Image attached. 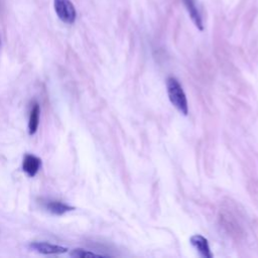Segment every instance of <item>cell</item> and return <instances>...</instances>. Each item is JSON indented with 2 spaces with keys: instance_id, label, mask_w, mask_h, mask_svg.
Returning <instances> with one entry per match:
<instances>
[{
  "instance_id": "3957f363",
  "label": "cell",
  "mask_w": 258,
  "mask_h": 258,
  "mask_svg": "<svg viewBox=\"0 0 258 258\" xmlns=\"http://www.w3.org/2000/svg\"><path fill=\"white\" fill-rule=\"evenodd\" d=\"M28 248L41 254H62L69 250L67 247L50 244L47 242H33L28 245Z\"/></svg>"
},
{
  "instance_id": "6da1fadb",
  "label": "cell",
  "mask_w": 258,
  "mask_h": 258,
  "mask_svg": "<svg viewBox=\"0 0 258 258\" xmlns=\"http://www.w3.org/2000/svg\"><path fill=\"white\" fill-rule=\"evenodd\" d=\"M166 88L169 101L171 104L183 115H187L188 106L185 94L178 83V81L172 77H169L166 81Z\"/></svg>"
},
{
  "instance_id": "7a4b0ae2",
  "label": "cell",
  "mask_w": 258,
  "mask_h": 258,
  "mask_svg": "<svg viewBox=\"0 0 258 258\" xmlns=\"http://www.w3.org/2000/svg\"><path fill=\"white\" fill-rule=\"evenodd\" d=\"M53 6L58 18L64 23H74L77 12L70 0H53Z\"/></svg>"
},
{
  "instance_id": "30bf717a",
  "label": "cell",
  "mask_w": 258,
  "mask_h": 258,
  "mask_svg": "<svg viewBox=\"0 0 258 258\" xmlns=\"http://www.w3.org/2000/svg\"><path fill=\"white\" fill-rule=\"evenodd\" d=\"M0 46H1V38H0Z\"/></svg>"
},
{
  "instance_id": "5b68a950",
  "label": "cell",
  "mask_w": 258,
  "mask_h": 258,
  "mask_svg": "<svg viewBox=\"0 0 258 258\" xmlns=\"http://www.w3.org/2000/svg\"><path fill=\"white\" fill-rule=\"evenodd\" d=\"M190 244L199 251V253L205 258H212L213 254L210 250L208 240L201 235H194L190 237Z\"/></svg>"
},
{
  "instance_id": "277c9868",
  "label": "cell",
  "mask_w": 258,
  "mask_h": 258,
  "mask_svg": "<svg viewBox=\"0 0 258 258\" xmlns=\"http://www.w3.org/2000/svg\"><path fill=\"white\" fill-rule=\"evenodd\" d=\"M41 166V160L32 154H26L23 158V162H22V169L23 171L33 177L39 170Z\"/></svg>"
},
{
  "instance_id": "52a82bcc",
  "label": "cell",
  "mask_w": 258,
  "mask_h": 258,
  "mask_svg": "<svg viewBox=\"0 0 258 258\" xmlns=\"http://www.w3.org/2000/svg\"><path fill=\"white\" fill-rule=\"evenodd\" d=\"M45 209L51 214L59 216V215H63L64 213L73 211L75 208L58 201H49L46 203Z\"/></svg>"
},
{
  "instance_id": "9c48e42d",
  "label": "cell",
  "mask_w": 258,
  "mask_h": 258,
  "mask_svg": "<svg viewBox=\"0 0 258 258\" xmlns=\"http://www.w3.org/2000/svg\"><path fill=\"white\" fill-rule=\"evenodd\" d=\"M70 255L72 257H77V258H87V257H103V255L97 254V253H93L90 251H87L85 249H81V248H76L73 249L70 252Z\"/></svg>"
},
{
  "instance_id": "ba28073f",
  "label": "cell",
  "mask_w": 258,
  "mask_h": 258,
  "mask_svg": "<svg viewBox=\"0 0 258 258\" xmlns=\"http://www.w3.org/2000/svg\"><path fill=\"white\" fill-rule=\"evenodd\" d=\"M39 115H40V108L37 103H35L30 111L29 121H28V131L29 134L32 135L36 132L38 124H39Z\"/></svg>"
},
{
  "instance_id": "8992f818",
  "label": "cell",
  "mask_w": 258,
  "mask_h": 258,
  "mask_svg": "<svg viewBox=\"0 0 258 258\" xmlns=\"http://www.w3.org/2000/svg\"><path fill=\"white\" fill-rule=\"evenodd\" d=\"M183 4L189 14V17L191 18L192 22L195 23V25L200 29L203 30L204 29V25H203V20H202V16L199 12V9L197 8L196 2L195 0H182Z\"/></svg>"
}]
</instances>
